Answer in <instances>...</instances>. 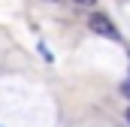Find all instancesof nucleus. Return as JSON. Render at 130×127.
<instances>
[{"label": "nucleus", "instance_id": "1", "mask_svg": "<svg viewBox=\"0 0 130 127\" xmlns=\"http://www.w3.org/2000/svg\"><path fill=\"white\" fill-rule=\"evenodd\" d=\"M88 27L94 33H100V36H106V39H121V33H118V27L103 15V12H94V15H88Z\"/></svg>", "mask_w": 130, "mask_h": 127}, {"label": "nucleus", "instance_id": "2", "mask_svg": "<svg viewBox=\"0 0 130 127\" xmlns=\"http://www.w3.org/2000/svg\"><path fill=\"white\" fill-rule=\"evenodd\" d=\"M73 3H79V6H94L97 0H73Z\"/></svg>", "mask_w": 130, "mask_h": 127}, {"label": "nucleus", "instance_id": "3", "mask_svg": "<svg viewBox=\"0 0 130 127\" xmlns=\"http://www.w3.org/2000/svg\"><path fill=\"white\" fill-rule=\"evenodd\" d=\"M121 91H124V97H127V100H130V79H127V82H124V88H121Z\"/></svg>", "mask_w": 130, "mask_h": 127}, {"label": "nucleus", "instance_id": "4", "mask_svg": "<svg viewBox=\"0 0 130 127\" xmlns=\"http://www.w3.org/2000/svg\"><path fill=\"white\" fill-rule=\"evenodd\" d=\"M124 121H127V127H130V106H127V112H124Z\"/></svg>", "mask_w": 130, "mask_h": 127}, {"label": "nucleus", "instance_id": "5", "mask_svg": "<svg viewBox=\"0 0 130 127\" xmlns=\"http://www.w3.org/2000/svg\"><path fill=\"white\" fill-rule=\"evenodd\" d=\"M58 3H64V0H58Z\"/></svg>", "mask_w": 130, "mask_h": 127}]
</instances>
